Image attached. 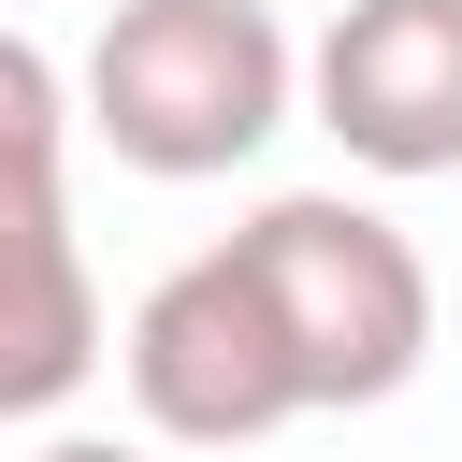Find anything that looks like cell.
Listing matches in <instances>:
<instances>
[{
  "label": "cell",
  "instance_id": "6",
  "mask_svg": "<svg viewBox=\"0 0 462 462\" xmlns=\"http://www.w3.org/2000/svg\"><path fill=\"white\" fill-rule=\"evenodd\" d=\"M29 462H159V448H130V433H58V448H29Z\"/></svg>",
  "mask_w": 462,
  "mask_h": 462
},
{
  "label": "cell",
  "instance_id": "2",
  "mask_svg": "<svg viewBox=\"0 0 462 462\" xmlns=\"http://www.w3.org/2000/svg\"><path fill=\"white\" fill-rule=\"evenodd\" d=\"M231 260L260 274L274 332H289V375H303V419H346V404H390L419 361H433V274L419 245L346 202V188H274Z\"/></svg>",
  "mask_w": 462,
  "mask_h": 462
},
{
  "label": "cell",
  "instance_id": "7",
  "mask_svg": "<svg viewBox=\"0 0 462 462\" xmlns=\"http://www.w3.org/2000/svg\"><path fill=\"white\" fill-rule=\"evenodd\" d=\"M260 14H274V0H260Z\"/></svg>",
  "mask_w": 462,
  "mask_h": 462
},
{
  "label": "cell",
  "instance_id": "4",
  "mask_svg": "<svg viewBox=\"0 0 462 462\" xmlns=\"http://www.w3.org/2000/svg\"><path fill=\"white\" fill-rule=\"evenodd\" d=\"M116 375H130V404H144V433H159V448H260V433H289V419H303L289 332H274V303H260V274H245L231 245L173 260V274L130 303Z\"/></svg>",
  "mask_w": 462,
  "mask_h": 462
},
{
  "label": "cell",
  "instance_id": "5",
  "mask_svg": "<svg viewBox=\"0 0 462 462\" xmlns=\"http://www.w3.org/2000/svg\"><path fill=\"white\" fill-rule=\"evenodd\" d=\"M303 101L361 173H462V0H332Z\"/></svg>",
  "mask_w": 462,
  "mask_h": 462
},
{
  "label": "cell",
  "instance_id": "1",
  "mask_svg": "<svg viewBox=\"0 0 462 462\" xmlns=\"http://www.w3.org/2000/svg\"><path fill=\"white\" fill-rule=\"evenodd\" d=\"M72 101H87V130L130 173L202 188V173H245L289 130L303 58H289V29L260 0H116L87 72H72Z\"/></svg>",
  "mask_w": 462,
  "mask_h": 462
},
{
  "label": "cell",
  "instance_id": "3",
  "mask_svg": "<svg viewBox=\"0 0 462 462\" xmlns=\"http://www.w3.org/2000/svg\"><path fill=\"white\" fill-rule=\"evenodd\" d=\"M72 87L0 29V419H58L101 375V274L72 245Z\"/></svg>",
  "mask_w": 462,
  "mask_h": 462
}]
</instances>
